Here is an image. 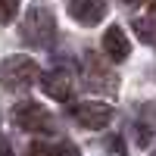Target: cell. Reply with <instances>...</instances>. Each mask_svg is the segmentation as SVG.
I'll return each instance as SVG.
<instances>
[{
	"label": "cell",
	"mask_w": 156,
	"mask_h": 156,
	"mask_svg": "<svg viewBox=\"0 0 156 156\" xmlns=\"http://www.w3.org/2000/svg\"><path fill=\"white\" fill-rule=\"evenodd\" d=\"M56 37V16L44 3H31L22 16V41L31 47H47Z\"/></svg>",
	"instance_id": "obj_1"
},
{
	"label": "cell",
	"mask_w": 156,
	"mask_h": 156,
	"mask_svg": "<svg viewBox=\"0 0 156 156\" xmlns=\"http://www.w3.org/2000/svg\"><path fill=\"white\" fill-rule=\"evenodd\" d=\"M41 81V69L28 56H9L0 62V84L6 90H28L31 84Z\"/></svg>",
	"instance_id": "obj_2"
},
{
	"label": "cell",
	"mask_w": 156,
	"mask_h": 156,
	"mask_svg": "<svg viewBox=\"0 0 156 156\" xmlns=\"http://www.w3.org/2000/svg\"><path fill=\"white\" fill-rule=\"evenodd\" d=\"M12 122H16L22 131H31V134H50L53 131V115L34 100L16 103V106H12Z\"/></svg>",
	"instance_id": "obj_3"
},
{
	"label": "cell",
	"mask_w": 156,
	"mask_h": 156,
	"mask_svg": "<svg viewBox=\"0 0 156 156\" xmlns=\"http://www.w3.org/2000/svg\"><path fill=\"white\" fill-rule=\"evenodd\" d=\"M72 119L87 128V131H100L112 122V106L109 103H100V100H87V103H75L72 106Z\"/></svg>",
	"instance_id": "obj_4"
},
{
	"label": "cell",
	"mask_w": 156,
	"mask_h": 156,
	"mask_svg": "<svg viewBox=\"0 0 156 156\" xmlns=\"http://www.w3.org/2000/svg\"><path fill=\"white\" fill-rule=\"evenodd\" d=\"M106 0H69V16L78 22V25H100L103 19H106Z\"/></svg>",
	"instance_id": "obj_5"
},
{
	"label": "cell",
	"mask_w": 156,
	"mask_h": 156,
	"mask_svg": "<svg viewBox=\"0 0 156 156\" xmlns=\"http://www.w3.org/2000/svg\"><path fill=\"white\" fill-rule=\"evenodd\" d=\"M134 144L137 147H150V140L156 134V103H140L137 112H134Z\"/></svg>",
	"instance_id": "obj_6"
},
{
	"label": "cell",
	"mask_w": 156,
	"mask_h": 156,
	"mask_svg": "<svg viewBox=\"0 0 156 156\" xmlns=\"http://www.w3.org/2000/svg\"><path fill=\"white\" fill-rule=\"evenodd\" d=\"M41 87H44L47 97H53V100H59V103H69V100H72V90H75V81H72L69 72L53 69V72H47V75L41 78Z\"/></svg>",
	"instance_id": "obj_7"
},
{
	"label": "cell",
	"mask_w": 156,
	"mask_h": 156,
	"mask_svg": "<svg viewBox=\"0 0 156 156\" xmlns=\"http://www.w3.org/2000/svg\"><path fill=\"white\" fill-rule=\"evenodd\" d=\"M103 53H106L112 62H122L131 56V44H128V34L119 28V25H109L103 31Z\"/></svg>",
	"instance_id": "obj_8"
},
{
	"label": "cell",
	"mask_w": 156,
	"mask_h": 156,
	"mask_svg": "<svg viewBox=\"0 0 156 156\" xmlns=\"http://www.w3.org/2000/svg\"><path fill=\"white\" fill-rule=\"evenodd\" d=\"M28 156H78V150L72 144H62V147H50V144H31L28 147Z\"/></svg>",
	"instance_id": "obj_9"
},
{
	"label": "cell",
	"mask_w": 156,
	"mask_h": 156,
	"mask_svg": "<svg viewBox=\"0 0 156 156\" xmlns=\"http://www.w3.org/2000/svg\"><path fill=\"white\" fill-rule=\"evenodd\" d=\"M134 31L140 34L144 44H153L156 47V22L153 19H134Z\"/></svg>",
	"instance_id": "obj_10"
},
{
	"label": "cell",
	"mask_w": 156,
	"mask_h": 156,
	"mask_svg": "<svg viewBox=\"0 0 156 156\" xmlns=\"http://www.w3.org/2000/svg\"><path fill=\"white\" fill-rule=\"evenodd\" d=\"M19 3L22 0H0V25H9L19 16Z\"/></svg>",
	"instance_id": "obj_11"
},
{
	"label": "cell",
	"mask_w": 156,
	"mask_h": 156,
	"mask_svg": "<svg viewBox=\"0 0 156 156\" xmlns=\"http://www.w3.org/2000/svg\"><path fill=\"white\" fill-rule=\"evenodd\" d=\"M0 156H9V144H6L3 137H0Z\"/></svg>",
	"instance_id": "obj_12"
},
{
	"label": "cell",
	"mask_w": 156,
	"mask_h": 156,
	"mask_svg": "<svg viewBox=\"0 0 156 156\" xmlns=\"http://www.w3.org/2000/svg\"><path fill=\"white\" fill-rule=\"evenodd\" d=\"M147 3H150V6H153V9H156V0H147Z\"/></svg>",
	"instance_id": "obj_13"
},
{
	"label": "cell",
	"mask_w": 156,
	"mask_h": 156,
	"mask_svg": "<svg viewBox=\"0 0 156 156\" xmlns=\"http://www.w3.org/2000/svg\"><path fill=\"white\" fill-rule=\"evenodd\" d=\"M153 156H156V150H153Z\"/></svg>",
	"instance_id": "obj_14"
}]
</instances>
